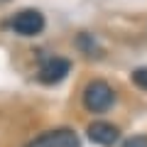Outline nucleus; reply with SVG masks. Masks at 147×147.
I'll return each instance as SVG.
<instances>
[{"label": "nucleus", "mask_w": 147, "mask_h": 147, "mask_svg": "<svg viewBox=\"0 0 147 147\" xmlns=\"http://www.w3.org/2000/svg\"><path fill=\"white\" fill-rule=\"evenodd\" d=\"M71 71V61L69 59H59V57H54V59H47V61L39 66V81L42 84H59V81H64L66 79V74Z\"/></svg>", "instance_id": "20e7f679"}, {"label": "nucleus", "mask_w": 147, "mask_h": 147, "mask_svg": "<svg viewBox=\"0 0 147 147\" xmlns=\"http://www.w3.org/2000/svg\"><path fill=\"white\" fill-rule=\"evenodd\" d=\"M120 147H147V137L145 135H137V137H130V140H125Z\"/></svg>", "instance_id": "6e6552de"}, {"label": "nucleus", "mask_w": 147, "mask_h": 147, "mask_svg": "<svg viewBox=\"0 0 147 147\" xmlns=\"http://www.w3.org/2000/svg\"><path fill=\"white\" fill-rule=\"evenodd\" d=\"M113 88H110L105 81H91L84 91V105L91 110V113H103L113 105Z\"/></svg>", "instance_id": "f257e3e1"}, {"label": "nucleus", "mask_w": 147, "mask_h": 147, "mask_svg": "<svg viewBox=\"0 0 147 147\" xmlns=\"http://www.w3.org/2000/svg\"><path fill=\"white\" fill-rule=\"evenodd\" d=\"M27 147H81L79 135L69 127H61V130H49L44 132L42 137H37L34 142H30Z\"/></svg>", "instance_id": "7ed1b4c3"}, {"label": "nucleus", "mask_w": 147, "mask_h": 147, "mask_svg": "<svg viewBox=\"0 0 147 147\" xmlns=\"http://www.w3.org/2000/svg\"><path fill=\"white\" fill-rule=\"evenodd\" d=\"M10 27L22 37H34L44 30V15L39 10H22L12 17Z\"/></svg>", "instance_id": "f03ea898"}, {"label": "nucleus", "mask_w": 147, "mask_h": 147, "mask_svg": "<svg viewBox=\"0 0 147 147\" xmlns=\"http://www.w3.org/2000/svg\"><path fill=\"white\" fill-rule=\"evenodd\" d=\"M79 47L84 49L88 57H100V49H98V44H96V39L91 34H81L79 37Z\"/></svg>", "instance_id": "423d86ee"}, {"label": "nucleus", "mask_w": 147, "mask_h": 147, "mask_svg": "<svg viewBox=\"0 0 147 147\" xmlns=\"http://www.w3.org/2000/svg\"><path fill=\"white\" fill-rule=\"evenodd\" d=\"M88 137H91V142H96L100 147H113L118 142V137H120V130L105 120H96L88 125Z\"/></svg>", "instance_id": "39448f33"}, {"label": "nucleus", "mask_w": 147, "mask_h": 147, "mask_svg": "<svg viewBox=\"0 0 147 147\" xmlns=\"http://www.w3.org/2000/svg\"><path fill=\"white\" fill-rule=\"evenodd\" d=\"M132 81H135V86H140L142 91H147V69H135V71H132Z\"/></svg>", "instance_id": "0eeeda50"}]
</instances>
